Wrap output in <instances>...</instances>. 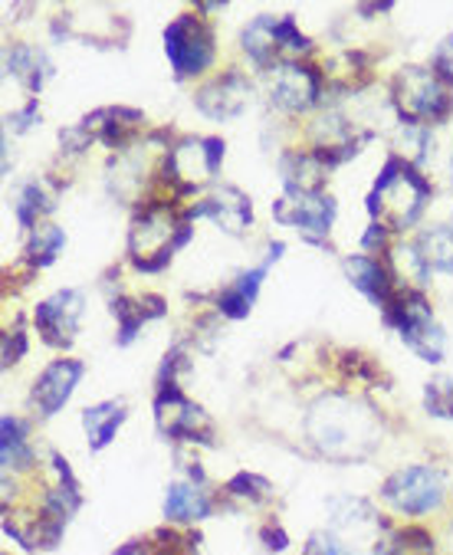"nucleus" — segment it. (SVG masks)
Returning <instances> with one entry per match:
<instances>
[{
    "instance_id": "f8f14e48",
    "label": "nucleus",
    "mask_w": 453,
    "mask_h": 555,
    "mask_svg": "<svg viewBox=\"0 0 453 555\" xmlns=\"http://www.w3.org/2000/svg\"><path fill=\"white\" fill-rule=\"evenodd\" d=\"M82 293L79 289H63L50 296L47 302L37 306V328L50 346H69L76 339V328L82 319Z\"/></svg>"
},
{
    "instance_id": "4be33fe9",
    "label": "nucleus",
    "mask_w": 453,
    "mask_h": 555,
    "mask_svg": "<svg viewBox=\"0 0 453 555\" xmlns=\"http://www.w3.org/2000/svg\"><path fill=\"white\" fill-rule=\"evenodd\" d=\"M122 421H126V404L122 401H105V404L86 408L82 411V427H86V437H89V448L102 451L105 443L116 437Z\"/></svg>"
},
{
    "instance_id": "72a5a7b5",
    "label": "nucleus",
    "mask_w": 453,
    "mask_h": 555,
    "mask_svg": "<svg viewBox=\"0 0 453 555\" xmlns=\"http://www.w3.org/2000/svg\"><path fill=\"white\" fill-rule=\"evenodd\" d=\"M276 40H280V53H289V56H299V53H309L312 50L309 37L296 30V21L293 17H280Z\"/></svg>"
},
{
    "instance_id": "4468645a",
    "label": "nucleus",
    "mask_w": 453,
    "mask_h": 555,
    "mask_svg": "<svg viewBox=\"0 0 453 555\" xmlns=\"http://www.w3.org/2000/svg\"><path fill=\"white\" fill-rule=\"evenodd\" d=\"M187 217H210L220 231L234 234V237H241V234L250 228V220H254V214H250V197H247L244 191L231 188V184L220 188L217 194H210L207 201H200L197 207H191Z\"/></svg>"
},
{
    "instance_id": "dca6fc26",
    "label": "nucleus",
    "mask_w": 453,
    "mask_h": 555,
    "mask_svg": "<svg viewBox=\"0 0 453 555\" xmlns=\"http://www.w3.org/2000/svg\"><path fill=\"white\" fill-rule=\"evenodd\" d=\"M346 273H349L355 289H362L375 306L385 309V315L398 306L394 286H391L385 267H378V260H372V257H349L346 260Z\"/></svg>"
},
{
    "instance_id": "2eb2a0df",
    "label": "nucleus",
    "mask_w": 453,
    "mask_h": 555,
    "mask_svg": "<svg viewBox=\"0 0 453 555\" xmlns=\"http://www.w3.org/2000/svg\"><path fill=\"white\" fill-rule=\"evenodd\" d=\"M79 378H82V362H76V359L53 362L34 385V404L40 408V414L53 417L69 401V395L76 391Z\"/></svg>"
},
{
    "instance_id": "aec40b11",
    "label": "nucleus",
    "mask_w": 453,
    "mask_h": 555,
    "mask_svg": "<svg viewBox=\"0 0 453 555\" xmlns=\"http://www.w3.org/2000/svg\"><path fill=\"white\" fill-rule=\"evenodd\" d=\"M267 267H270V263H263V267H257V270H250V273H241L231 286H226V289L217 296V309H220L226 319H244V315H250V309H254V302H257V293H260V283H263V276H267Z\"/></svg>"
},
{
    "instance_id": "e433bc0d",
    "label": "nucleus",
    "mask_w": 453,
    "mask_h": 555,
    "mask_svg": "<svg viewBox=\"0 0 453 555\" xmlns=\"http://www.w3.org/2000/svg\"><path fill=\"white\" fill-rule=\"evenodd\" d=\"M24 352H27V332L17 325L14 332L4 336V365H17Z\"/></svg>"
},
{
    "instance_id": "1a4fd4ad",
    "label": "nucleus",
    "mask_w": 453,
    "mask_h": 555,
    "mask_svg": "<svg viewBox=\"0 0 453 555\" xmlns=\"http://www.w3.org/2000/svg\"><path fill=\"white\" fill-rule=\"evenodd\" d=\"M155 421L161 434L174 440H210V421L207 414L191 404L178 385H161L158 401H155Z\"/></svg>"
},
{
    "instance_id": "b1692460",
    "label": "nucleus",
    "mask_w": 453,
    "mask_h": 555,
    "mask_svg": "<svg viewBox=\"0 0 453 555\" xmlns=\"http://www.w3.org/2000/svg\"><path fill=\"white\" fill-rule=\"evenodd\" d=\"M276 17H257L247 30H244V50L250 53V60L257 66H270L273 56L280 53V40H276Z\"/></svg>"
},
{
    "instance_id": "9b49d317",
    "label": "nucleus",
    "mask_w": 453,
    "mask_h": 555,
    "mask_svg": "<svg viewBox=\"0 0 453 555\" xmlns=\"http://www.w3.org/2000/svg\"><path fill=\"white\" fill-rule=\"evenodd\" d=\"M319 99V73L309 66L283 63L270 73V102L283 113H306Z\"/></svg>"
},
{
    "instance_id": "6ab92c4d",
    "label": "nucleus",
    "mask_w": 453,
    "mask_h": 555,
    "mask_svg": "<svg viewBox=\"0 0 453 555\" xmlns=\"http://www.w3.org/2000/svg\"><path fill=\"white\" fill-rule=\"evenodd\" d=\"M4 60H8V73L17 76L30 92H40L43 82L53 76V63L47 60V53L30 43H14Z\"/></svg>"
},
{
    "instance_id": "f03ea898",
    "label": "nucleus",
    "mask_w": 453,
    "mask_h": 555,
    "mask_svg": "<svg viewBox=\"0 0 453 555\" xmlns=\"http://www.w3.org/2000/svg\"><path fill=\"white\" fill-rule=\"evenodd\" d=\"M427 197H430V188L414 171V165L391 158L385 171L378 175V184L368 197V210L375 217V224H385L388 231H404L420 217Z\"/></svg>"
},
{
    "instance_id": "20e7f679",
    "label": "nucleus",
    "mask_w": 453,
    "mask_h": 555,
    "mask_svg": "<svg viewBox=\"0 0 453 555\" xmlns=\"http://www.w3.org/2000/svg\"><path fill=\"white\" fill-rule=\"evenodd\" d=\"M394 102L401 108L404 122H437L450 113V92L446 82L433 73V66H407L394 79Z\"/></svg>"
},
{
    "instance_id": "412c9836",
    "label": "nucleus",
    "mask_w": 453,
    "mask_h": 555,
    "mask_svg": "<svg viewBox=\"0 0 453 555\" xmlns=\"http://www.w3.org/2000/svg\"><path fill=\"white\" fill-rule=\"evenodd\" d=\"M112 315L119 319V346H129L139 328L148 322V319H158L165 315V302L158 296H145V299H116L112 302Z\"/></svg>"
},
{
    "instance_id": "f3484780",
    "label": "nucleus",
    "mask_w": 453,
    "mask_h": 555,
    "mask_svg": "<svg viewBox=\"0 0 453 555\" xmlns=\"http://www.w3.org/2000/svg\"><path fill=\"white\" fill-rule=\"evenodd\" d=\"M139 122H142V113H135V108H102V113L89 116L82 126L92 132V139L105 142L108 149H119L139 129Z\"/></svg>"
},
{
    "instance_id": "c756f323",
    "label": "nucleus",
    "mask_w": 453,
    "mask_h": 555,
    "mask_svg": "<svg viewBox=\"0 0 453 555\" xmlns=\"http://www.w3.org/2000/svg\"><path fill=\"white\" fill-rule=\"evenodd\" d=\"M375 555H433V539L424 529H404L391 539H385Z\"/></svg>"
},
{
    "instance_id": "2f4dec72",
    "label": "nucleus",
    "mask_w": 453,
    "mask_h": 555,
    "mask_svg": "<svg viewBox=\"0 0 453 555\" xmlns=\"http://www.w3.org/2000/svg\"><path fill=\"white\" fill-rule=\"evenodd\" d=\"M50 207H53V201H50L47 191L34 181V184H27V188L21 191V197H17V220H21L24 228H34V231H37V228H40L37 220H40Z\"/></svg>"
},
{
    "instance_id": "bb28decb",
    "label": "nucleus",
    "mask_w": 453,
    "mask_h": 555,
    "mask_svg": "<svg viewBox=\"0 0 453 555\" xmlns=\"http://www.w3.org/2000/svg\"><path fill=\"white\" fill-rule=\"evenodd\" d=\"M4 467H30L34 464V451L27 443V427L17 417H4Z\"/></svg>"
},
{
    "instance_id": "ddd939ff",
    "label": "nucleus",
    "mask_w": 453,
    "mask_h": 555,
    "mask_svg": "<svg viewBox=\"0 0 453 555\" xmlns=\"http://www.w3.org/2000/svg\"><path fill=\"white\" fill-rule=\"evenodd\" d=\"M247 102H250V82L241 73H226L197 92V108L207 119H217V122L237 119L247 108Z\"/></svg>"
},
{
    "instance_id": "a878e982",
    "label": "nucleus",
    "mask_w": 453,
    "mask_h": 555,
    "mask_svg": "<svg viewBox=\"0 0 453 555\" xmlns=\"http://www.w3.org/2000/svg\"><path fill=\"white\" fill-rule=\"evenodd\" d=\"M391 263H394V273L404 280V283H414L417 289L430 283V267L420 254L417 244H398L391 247Z\"/></svg>"
},
{
    "instance_id": "4c0bfd02",
    "label": "nucleus",
    "mask_w": 453,
    "mask_h": 555,
    "mask_svg": "<svg viewBox=\"0 0 453 555\" xmlns=\"http://www.w3.org/2000/svg\"><path fill=\"white\" fill-rule=\"evenodd\" d=\"M433 73L443 79V82H453V37H446L437 53H433Z\"/></svg>"
},
{
    "instance_id": "7c9ffc66",
    "label": "nucleus",
    "mask_w": 453,
    "mask_h": 555,
    "mask_svg": "<svg viewBox=\"0 0 453 555\" xmlns=\"http://www.w3.org/2000/svg\"><path fill=\"white\" fill-rule=\"evenodd\" d=\"M398 149H401V155H404L407 165H420L430 155V132H427V126L404 122L398 129Z\"/></svg>"
},
{
    "instance_id": "cd10ccee",
    "label": "nucleus",
    "mask_w": 453,
    "mask_h": 555,
    "mask_svg": "<svg viewBox=\"0 0 453 555\" xmlns=\"http://www.w3.org/2000/svg\"><path fill=\"white\" fill-rule=\"evenodd\" d=\"M328 513H332V522L338 529H359V526L375 522L372 506L365 500H359V496H335V500H328Z\"/></svg>"
},
{
    "instance_id": "473e14b6",
    "label": "nucleus",
    "mask_w": 453,
    "mask_h": 555,
    "mask_svg": "<svg viewBox=\"0 0 453 555\" xmlns=\"http://www.w3.org/2000/svg\"><path fill=\"white\" fill-rule=\"evenodd\" d=\"M424 404L433 417H453V378L440 375V378L427 382Z\"/></svg>"
},
{
    "instance_id": "c85d7f7f",
    "label": "nucleus",
    "mask_w": 453,
    "mask_h": 555,
    "mask_svg": "<svg viewBox=\"0 0 453 555\" xmlns=\"http://www.w3.org/2000/svg\"><path fill=\"white\" fill-rule=\"evenodd\" d=\"M63 247H66V234H63V228H56V224H40V228L34 231V237H30L27 254H30V263L47 267V263H53V260H56V254H60Z\"/></svg>"
},
{
    "instance_id": "0eeeda50",
    "label": "nucleus",
    "mask_w": 453,
    "mask_h": 555,
    "mask_svg": "<svg viewBox=\"0 0 453 555\" xmlns=\"http://www.w3.org/2000/svg\"><path fill=\"white\" fill-rule=\"evenodd\" d=\"M165 53L178 76H197L213 60V37L197 17H178L165 30Z\"/></svg>"
},
{
    "instance_id": "ea45409f",
    "label": "nucleus",
    "mask_w": 453,
    "mask_h": 555,
    "mask_svg": "<svg viewBox=\"0 0 453 555\" xmlns=\"http://www.w3.org/2000/svg\"><path fill=\"white\" fill-rule=\"evenodd\" d=\"M263 539H267V545H270V548H276V552H283V548H286V535H283V529H267V532H263Z\"/></svg>"
},
{
    "instance_id": "f704fd0d",
    "label": "nucleus",
    "mask_w": 453,
    "mask_h": 555,
    "mask_svg": "<svg viewBox=\"0 0 453 555\" xmlns=\"http://www.w3.org/2000/svg\"><path fill=\"white\" fill-rule=\"evenodd\" d=\"M226 490H231L234 496H247V500H267V496L273 493V487H270L263 477H257V474H241V477H234Z\"/></svg>"
},
{
    "instance_id": "f257e3e1",
    "label": "nucleus",
    "mask_w": 453,
    "mask_h": 555,
    "mask_svg": "<svg viewBox=\"0 0 453 555\" xmlns=\"http://www.w3.org/2000/svg\"><path fill=\"white\" fill-rule=\"evenodd\" d=\"M378 421L372 408L346 395H325L306 417V437L312 448L332 461H362L378 443Z\"/></svg>"
},
{
    "instance_id": "a211bd4d",
    "label": "nucleus",
    "mask_w": 453,
    "mask_h": 555,
    "mask_svg": "<svg viewBox=\"0 0 453 555\" xmlns=\"http://www.w3.org/2000/svg\"><path fill=\"white\" fill-rule=\"evenodd\" d=\"M280 171H283L286 194H319L328 168H325V162L315 152H306V155L293 152V155L283 158Z\"/></svg>"
},
{
    "instance_id": "7ed1b4c3",
    "label": "nucleus",
    "mask_w": 453,
    "mask_h": 555,
    "mask_svg": "<svg viewBox=\"0 0 453 555\" xmlns=\"http://www.w3.org/2000/svg\"><path fill=\"white\" fill-rule=\"evenodd\" d=\"M187 237H191V228L174 224L168 207L155 204L135 220V228L129 234V250H132V260H135L139 270L155 273V270L171 263V254L178 247H184Z\"/></svg>"
},
{
    "instance_id": "5701e85b",
    "label": "nucleus",
    "mask_w": 453,
    "mask_h": 555,
    "mask_svg": "<svg viewBox=\"0 0 453 555\" xmlns=\"http://www.w3.org/2000/svg\"><path fill=\"white\" fill-rule=\"evenodd\" d=\"M210 513V500L200 487L194 483H171L168 487V500H165V516L174 522H191V519H204Z\"/></svg>"
},
{
    "instance_id": "58836bf2",
    "label": "nucleus",
    "mask_w": 453,
    "mask_h": 555,
    "mask_svg": "<svg viewBox=\"0 0 453 555\" xmlns=\"http://www.w3.org/2000/svg\"><path fill=\"white\" fill-rule=\"evenodd\" d=\"M37 119H40V108H37V99H34V102H27V105L21 108V113L8 116V126H11L14 132H27Z\"/></svg>"
},
{
    "instance_id": "39448f33",
    "label": "nucleus",
    "mask_w": 453,
    "mask_h": 555,
    "mask_svg": "<svg viewBox=\"0 0 453 555\" xmlns=\"http://www.w3.org/2000/svg\"><path fill=\"white\" fill-rule=\"evenodd\" d=\"M385 319L398 325L404 346H407L411 352H417L424 362H440V359H443V332H440V325H437L430 306H427L417 293L398 299V306H394Z\"/></svg>"
},
{
    "instance_id": "393cba45",
    "label": "nucleus",
    "mask_w": 453,
    "mask_h": 555,
    "mask_svg": "<svg viewBox=\"0 0 453 555\" xmlns=\"http://www.w3.org/2000/svg\"><path fill=\"white\" fill-rule=\"evenodd\" d=\"M417 247H420V254H424L430 270L453 273V228H430V231H424Z\"/></svg>"
},
{
    "instance_id": "6e6552de",
    "label": "nucleus",
    "mask_w": 453,
    "mask_h": 555,
    "mask_svg": "<svg viewBox=\"0 0 453 555\" xmlns=\"http://www.w3.org/2000/svg\"><path fill=\"white\" fill-rule=\"evenodd\" d=\"M385 500L398 513H411V516H420L427 509H437L440 500H443V474L437 467H407V470H398L385 483Z\"/></svg>"
},
{
    "instance_id": "423d86ee",
    "label": "nucleus",
    "mask_w": 453,
    "mask_h": 555,
    "mask_svg": "<svg viewBox=\"0 0 453 555\" xmlns=\"http://www.w3.org/2000/svg\"><path fill=\"white\" fill-rule=\"evenodd\" d=\"M220 162H223L220 139H184L165 158V175L178 191H194L213 178Z\"/></svg>"
},
{
    "instance_id": "c9c22d12",
    "label": "nucleus",
    "mask_w": 453,
    "mask_h": 555,
    "mask_svg": "<svg viewBox=\"0 0 453 555\" xmlns=\"http://www.w3.org/2000/svg\"><path fill=\"white\" fill-rule=\"evenodd\" d=\"M306 555H355L352 548H346L335 535H325V532H315L306 545Z\"/></svg>"
},
{
    "instance_id": "9d476101",
    "label": "nucleus",
    "mask_w": 453,
    "mask_h": 555,
    "mask_svg": "<svg viewBox=\"0 0 453 555\" xmlns=\"http://www.w3.org/2000/svg\"><path fill=\"white\" fill-rule=\"evenodd\" d=\"M273 217L286 228H296L306 241H322L335 220V201L325 194H286L276 201Z\"/></svg>"
}]
</instances>
